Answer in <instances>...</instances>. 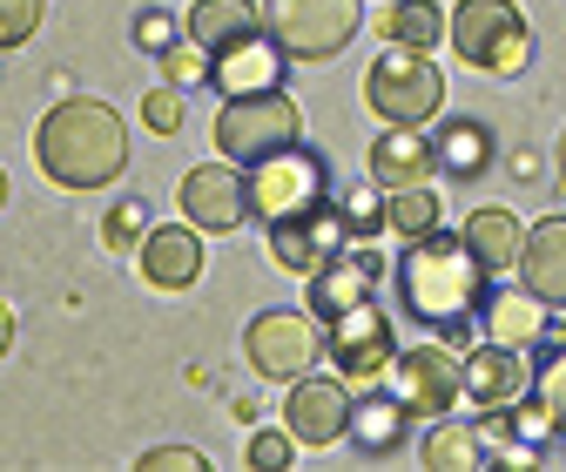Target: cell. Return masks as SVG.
Listing matches in <instances>:
<instances>
[{
    "instance_id": "cell-31",
    "label": "cell",
    "mask_w": 566,
    "mask_h": 472,
    "mask_svg": "<svg viewBox=\"0 0 566 472\" xmlns=\"http://www.w3.org/2000/svg\"><path fill=\"white\" fill-rule=\"evenodd\" d=\"M142 237H149V202H115V210H108V223H102V243L108 250H128V243H142Z\"/></svg>"
},
{
    "instance_id": "cell-3",
    "label": "cell",
    "mask_w": 566,
    "mask_h": 472,
    "mask_svg": "<svg viewBox=\"0 0 566 472\" xmlns=\"http://www.w3.org/2000/svg\"><path fill=\"white\" fill-rule=\"evenodd\" d=\"M452 54L472 75L506 82L533 61V28L520 14V0H452V28H446Z\"/></svg>"
},
{
    "instance_id": "cell-21",
    "label": "cell",
    "mask_w": 566,
    "mask_h": 472,
    "mask_svg": "<svg viewBox=\"0 0 566 472\" xmlns=\"http://www.w3.org/2000/svg\"><path fill=\"white\" fill-rule=\"evenodd\" d=\"M432 156H439V176L472 182V176H485L492 162H500V143H492V128L479 115H452V122L432 128Z\"/></svg>"
},
{
    "instance_id": "cell-27",
    "label": "cell",
    "mask_w": 566,
    "mask_h": 472,
    "mask_svg": "<svg viewBox=\"0 0 566 472\" xmlns=\"http://www.w3.org/2000/svg\"><path fill=\"white\" fill-rule=\"evenodd\" d=\"M385 223L411 243V237H432L446 230V210H439V196L432 182H418V189H385Z\"/></svg>"
},
{
    "instance_id": "cell-36",
    "label": "cell",
    "mask_w": 566,
    "mask_h": 472,
    "mask_svg": "<svg viewBox=\"0 0 566 472\" xmlns=\"http://www.w3.org/2000/svg\"><path fill=\"white\" fill-rule=\"evenodd\" d=\"M135 465H142V472H202L209 459H202V452H189V445H156V452H142Z\"/></svg>"
},
{
    "instance_id": "cell-18",
    "label": "cell",
    "mask_w": 566,
    "mask_h": 472,
    "mask_svg": "<svg viewBox=\"0 0 566 472\" xmlns=\"http://www.w3.org/2000/svg\"><path fill=\"white\" fill-rule=\"evenodd\" d=\"M142 250V277H149L156 291H189L202 277V230L182 217V223H163L135 243Z\"/></svg>"
},
{
    "instance_id": "cell-22",
    "label": "cell",
    "mask_w": 566,
    "mask_h": 472,
    "mask_svg": "<svg viewBox=\"0 0 566 472\" xmlns=\"http://www.w3.org/2000/svg\"><path fill=\"white\" fill-rule=\"evenodd\" d=\"M418 459H424V472H479V465H492V439H485V426L472 419H432V432L418 439Z\"/></svg>"
},
{
    "instance_id": "cell-40",
    "label": "cell",
    "mask_w": 566,
    "mask_h": 472,
    "mask_svg": "<svg viewBox=\"0 0 566 472\" xmlns=\"http://www.w3.org/2000/svg\"><path fill=\"white\" fill-rule=\"evenodd\" d=\"M0 202H8V176H0Z\"/></svg>"
},
{
    "instance_id": "cell-28",
    "label": "cell",
    "mask_w": 566,
    "mask_h": 472,
    "mask_svg": "<svg viewBox=\"0 0 566 472\" xmlns=\"http://www.w3.org/2000/svg\"><path fill=\"white\" fill-rule=\"evenodd\" d=\"M533 405L553 419V432L566 439V345H553V352L533 365Z\"/></svg>"
},
{
    "instance_id": "cell-9",
    "label": "cell",
    "mask_w": 566,
    "mask_h": 472,
    "mask_svg": "<svg viewBox=\"0 0 566 472\" xmlns=\"http://www.w3.org/2000/svg\"><path fill=\"white\" fill-rule=\"evenodd\" d=\"M243 358L256 378H276V385H291L304 371H317L324 358V331L311 311H256L250 331H243Z\"/></svg>"
},
{
    "instance_id": "cell-30",
    "label": "cell",
    "mask_w": 566,
    "mask_h": 472,
    "mask_svg": "<svg viewBox=\"0 0 566 472\" xmlns=\"http://www.w3.org/2000/svg\"><path fill=\"white\" fill-rule=\"evenodd\" d=\"M297 459V439H291V426H283V432H250V445H243V465H256V472H283V465H291Z\"/></svg>"
},
{
    "instance_id": "cell-6",
    "label": "cell",
    "mask_w": 566,
    "mask_h": 472,
    "mask_svg": "<svg viewBox=\"0 0 566 472\" xmlns=\"http://www.w3.org/2000/svg\"><path fill=\"white\" fill-rule=\"evenodd\" d=\"M263 28L283 41L291 61H337L365 28L358 0H263Z\"/></svg>"
},
{
    "instance_id": "cell-39",
    "label": "cell",
    "mask_w": 566,
    "mask_h": 472,
    "mask_svg": "<svg viewBox=\"0 0 566 472\" xmlns=\"http://www.w3.org/2000/svg\"><path fill=\"white\" fill-rule=\"evenodd\" d=\"M559 176H566V135H559Z\"/></svg>"
},
{
    "instance_id": "cell-15",
    "label": "cell",
    "mask_w": 566,
    "mask_h": 472,
    "mask_svg": "<svg viewBox=\"0 0 566 472\" xmlns=\"http://www.w3.org/2000/svg\"><path fill=\"white\" fill-rule=\"evenodd\" d=\"M283 67H291V54H283V41L263 28V34H243L230 48L209 54V82H217V95H270L283 88Z\"/></svg>"
},
{
    "instance_id": "cell-26",
    "label": "cell",
    "mask_w": 566,
    "mask_h": 472,
    "mask_svg": "<svg viewBox=\"0 0 566 472\" xmlns=\"http://www.w3.org/2000/svg\"><path fill=\"white\" fill-rule=\"evenodd\" d=\"M446 28H452V14L439 8V0H391V8L378 14V34L391 48H424V54L446 41Z\"/></svg>"
},
{
    "instance_id": "cell-12",
    "label": "cell",
    "mask_w": 566,
    "mask_h": 472,
    "mask_svg": "<svg viewBox=\"0 0 566 472\" xmlns=\"http://www.w3.org/2000/svg\"><path fill=\"white\" fill-rule=\"evenodd\" d=\"M350 391L337 371L324 378V371H304V378H291V398H283V426H291V439L297 445H337L344 432H350Z\"/></svg>"
},
{
    "instance_id": "cell-25",
    "label": "cell",
    "mask_w": 566,
    "mask_h": 472,
    "mask_svg": "<svg viewBox=\"0 0 566 472\" xmlns=\"http://www.w3.org/2000/svg\"><path fill=\"white\" fill-rule=\"evenodd\" d=\"M465 243L485 256V270L500 277V270H520V250H526V223L513 210H500V202H479V210L465 217Z\"/></svg>"
},
{
    "instance_id": "cell-1",
    "label": "cell",
    "mask_w": 566,
    "mask_h": 472,
    "mask_svg": "<svg viewBox=\"0 0 566 472\" xmlns=\"http://www.w3.org/2000/svg\"><path fill=\"white\" fill-rule=\"evenodd\" d=\"M391 284H398V304H405L411 324L465 345L479 311H485V297H492V270L465 243V230H432V237L405 243V256L391 263Z\"/></svg>"
},
{
    "instance_id": "cell-23",
    "label": "cell",
    "mask_w": 566,
    "mask_h": 472,
    "mask_svg": "<svg viewBox=\"0 0 566 472\" xmlns=\"http://www.w3.org/2000/svg\"><path fill=\"white\" fill-rule=\"evenodd\" d=\"M546 297H533L526 284L520 291H492L485 297V311H479V324L492 331V345H513V352H526V345H539L546 337Z\"/></svg>"
},
{
    "instance_id": "cell-38",
    "label": "cell",
    "mask_w": 566,
    "mask_h": 472,
    "mask_svg": "<svg viewBox=\"0 0 566 472\" xmlns=\"http://www.w3.org/2000/svg\"><path fill=\"white\" fill-rule=\"evenodd\" d=\"M8 345H14V311L0 304V358H8Z\"/></svg>"
},
{
    "instance_id": "cell-35",
    "label": "cell",
    "mask_w": 566,
    "mask_h": 472,
    "mask_svg": "<svg viewBox=\"0 0 566 472\" xmlns=\"http://www.w3.org/2000/svg\"><path fill=\"white\" fill-rule=\"evenodd\" d=\"M142 122H149L156 135H176L182 128V88L169 82V88H149L142 95Z\"/></svg>"
},
{
    "instance_id": "cell-16",
    "label": "cell",
    "mask_w": 566,
    "mask_h": 472,
    "mask_svg": "<svg viewBox=\"0 0 566 472\" xmlns=\"http://www.w3.org/2000/svg\"><path fill=\"white\" fill-rule=\"evenodd\" d=\"M411 426H418V412L391 391V385H371V391H358L350 398V445H358L365 459H391L405 439H411Z\"/></svg>"
},
{
    "instance_id": "cell-24",
    "label": "cell",
    "mask_w": 566,
    "mask_h": 472,
    "mask_svg": "<svg viewBox=\"0 0 566 472\" xmlns=\"http://www.w3.org/2000/svg\"><path fill=\"white\" fill-rule=\"evenodd\" d=\"M189 41H202L209 54L243 41V34H263V0H196V8L182 14Z\"/></svg>"
},
{
    "instance_id": "cell-8",
    "label": "cell",
    "mask_w": 566,
    "mask_h": 472,
    "mask_svg": "<svg viewBox=\"0 0 566 472\" xmlns=\"http://www.w3.org/2000/svg\"><path fill=\"white\" fill-rule=\"evenodd\" d=\"M324 358L331 371L350 385V391H371V385H391V365H398V331L378 304H358L324 324Z\"/></svg>"
},
{
    "instance_id": "cell-32",
    "label": "cell",
    "mask_w": 566,
    "mask_h": 472,
    "mask_svg": "<svg viewBox=\"0 0 566 472\" xmlns=\"http://www.w3.org/2000/svg\"><path fill=\"white\" fill-rule=\"evenodd\" d=\"M41 14H48V0H0V54L21 48V41H34Z\"/></svg>"
},
{
    "instance_id": "cell-20",
    "label": "cell",
    "mask_w": 566,
    "mask_h": 472,
    "mask_svg": "<svg viewBox=\"0 0 566 472\" xmlns=\"http://www.w3.org/2000/svg\"><path fill=\"white\" fill-rule=\"evenodd\" d=\"M520 284H526L533 297H546L553 311H566V217H539V223L526 230Z\"/></svg>"
},
{
    "instance_id": "cell-2",
    "label": "cell",
    "mask_w": 566,
    "mask_h": 472,
    "mask_svg": "<svg viewBox=\"0 0 566 472\" xmlns=\"http://www.w3.org/2000/svg\"><path fill=\"white\" fill-rule=\"evenodd\" d=\"M34 162L61 189H102L128 169V128L108 102L67 95L34 122Z\"/></svg>"
},
{
    "instance_id": "cell-34",
    "label": "cell",
    "mask_w": 566,
    "mask_h": 472,
    "mask_svg": "<svg viewBox=\"0 0 566 472\" xmlns=\"http://www.w3.org/2000/svg\"><path fill=\"white\" fill-rule=\"evenodd\" d=\"M182 34H189V28H182L176 14H163V8H149V14L135 21V48H149V54H169Z\"/></svg>"
},
{
    "instance_id": "cell-13",
    "label": "cell",
    "mask_w": 566,
    "mask_h": 472,
    "mask_svg": "<svg viewBox=\"0 0 566 472\" xmlns=\"http://www.w3.org/2000/svg\"><path fill=\"white\" fill-rule=\"evenodd\" d=\"M378 277H385L378 250H358V243H350L344 256H331L324 270H311V277H304V311H311L317 324H331V317H344V311L371 304Z\"/></svg>"
},
{
    "instance_id": "cell-10",
    "label": "cell",
    "mask_w": 566,
    "mask_h": 472,
    "mask_svg": "<svg viewBox=\"0 0 566 472\" xmlns=\"http://www.w3.org/2000/svg\"><path fill=\"white\" fill-rule=\"evenodd\" d=\"M391 391L411 405V412L432 426V419H446L452 405L465 398V358L452 352V337H439V345H411V352H398V365H391Z\"/></svg>"
},
{
    "instance_id": "cell-29",
    "label": "cell",
    "mask_w": 566,
    "mask_h": 472,
    "mask_svg": "<svg viewBox=\"0 0 566 472\" xmlns=\"http://www.w3.org/2000/svg\"><path fill=\"white\" fill-rule=\"evenodd\" d=\"M337 210L350 217V237H358V243L378 237V230H391V223H385V189H378L371 176H365L358 189H344V196H337Z\"/></svg>"
},
{
    "instance_id": "cell-4",
    "label": "cell",
    "mask_w": 566,
    "mask_h": 472,
    "mask_svg": "<svg viewBox=\"0 0 566 472\" xmlns=\"http://www.w3.org/2000/svg\"><path fill=\"white\" fill-rule=\"evenodd\" d=\"M243 189H250V223L276 230V223H291V217H311L331 202V162L304 143L291 149H270L243 169Z\"/></svg>"
},
{
    "instance_id": "cell-33",
    "label": "cell",
    "mask_w": 566,
    "mask_h": 472,
    "mask_svg": "<svg viewBox=\"0 0 566 472\" xmlns=\"http://www.w3.org/2000/svg\"><path fill=\"white\" fill-rule=\"evenodd\" d=\"M163 75H169L176 88H202V82H209V48H202V41H176V48L163 54Z\"/></svg>"
},
{
    "instance_id": "cell-5",
    "label": "cell",
    "mask_w": 566,
    "mask_h": 472,
    "mask_svg": "<svg viewBox=\"0 0 566 472\" xmlns=\"http://www.w3.org/2000/svg\"><path fill=\"white\" fill-rule=\"evenodd\" d=\"M365 108L378 122H405V128H432V115L446 108V75L424 48H385L365 75Z\"/></svg>"
},
{
    "instance_id": "cell-7",
    "label": "cell",
    "mask_w": 566,
    "mask_h": 472,
    "mask_svg": "<svg viewBox=\"0 0 566 472\" xmlns=\"http://www.w3.org/2000/svg\"><path fill=\"white\" fill-rule=\"evenodd\" d=\"M291 143H304V108L283 88H270V95H230L223 115H217V156H230L237 169H250L270 149H291Z\"/></svg>"
},
{
    "instance_id": "cell-14",
    "label": "cell",
    "mask_w": 566,
    "mask_h": 472,
    "mask_svg": "<svg viewBox=\"0 0 566 472\" xmlns=\"http://www.w3.org/2000/svg\"><path fill=\"white\" fill-rule=\"evenodd\" d=\"M350 243H358V237H350V217L331 210V202H324V210H311V217H291V223L270 230V256L291 270V277H311V270H324Z\"/></svg>"
},
{
    "instance_id": "cell-19",
    "label": "cell",
    "mask_w": 566,
    "mask_h": 472,
    "mask_svg": "<svg viewBox=\"0 0 566 472\" xmlns=\"http://www.w3.org/2000/svg\"><path fill=\"white\" fill-rule=\"evenodd\" d=\"M526 391H533V371L520 365L513 345H472L465 352V398L479 412H506V405H520Z\"/></svg>"
},
{
    "instance_id": "cell-11",
    "label": "cell",
    "mask_w": 566,
    "mask_h": 472,
    "mask_svg": "<svg viewBox=\"0 0 566 472\" xmlns=\"http://www.w3.org/2000/svg\"><path fill=\"white\" fill-rule=\"evenodd\" d=\"M176 202H182V217H189L202 237H230V230L250 223V189H243V169H230V156H223V162H196V169L182 176Z\"/></svg>"
},
{
    "instance_id": "cell-37",
    "label": "cell",
    "mask_w": 566,
    "mask_h": 472,
    "mask_svg": "<svg viewBox=\"0 0 566 472\" xmlns=\"http://www.w3.org/2000/svg\"><path fill=\"white\" fill-rule=\"evenodd\" d=\"M513 176H520V182H533V176H539V156H533V149H526V156H513Z\"/></svg>"
},
{
    "instance_id": "cell-17",
    "label": "cell",
    "mask_w": 566,
    "mask_h": 472,
    "mask_svg": "<svg viewBox=\"0 0 566 472\" xmlns=\"http://www.w3.org/2000/svg\"><path fill=\"white\" fill-rule=\"evenodd\" d=\"M371 182L378 189H418L439 176V156H432V128H405V122H385V135L371 143Z\"/></svg>"
}]
</instances>
